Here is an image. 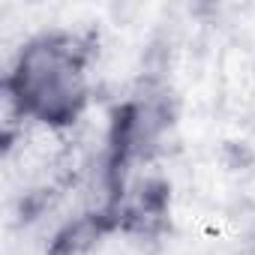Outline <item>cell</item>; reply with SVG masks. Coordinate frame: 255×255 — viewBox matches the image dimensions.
<instances>
[{"label": "cell", "instance_id": "cell-1", "mask_svg": "<svg viewBox=\"0 0 255 255\" xmlns=\"http://www.w3.org/2000/svg\"><path fill=\"white\" fill-rule=\"evenodd\" d=\"M96 39L81 30H39L18 45L3 75L9 111L42 129L75 126L93 96Z\"/></svg>", "mask_w": 255, "mask_h": 255}]
</instances>
